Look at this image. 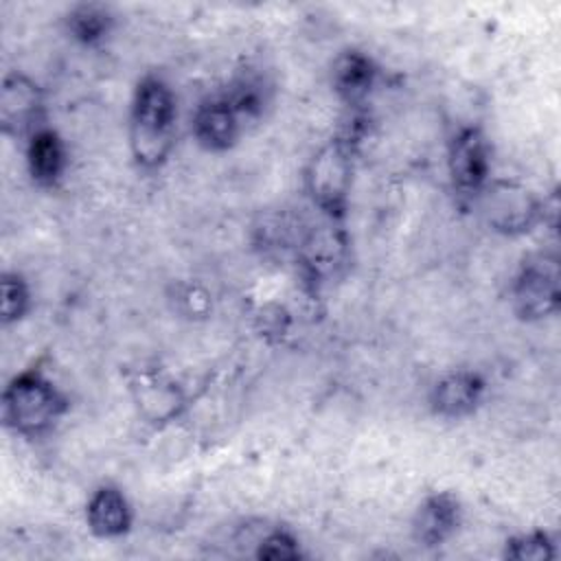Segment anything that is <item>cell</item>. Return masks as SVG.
<instances>
[{
  "instance_id": "17",
  "label": "cell",
  "mask_w": 561,
  "mask_h": 561,
  "mask_svg": "<svg viewBox=\"0 0 561 561\" xmlns=\"http://www.w3.org/2000/svg\"><path fill=\"white\" fill-rule=\"evenodd\" d=\"M256 557L270 559V561H291V559L300 557V548H298V541L289 533L274 530L259 543Z\"/></svg>"
},
{
  "instance_id": "13",
  "label": "cell",
  "mask_w": 561,
  "mask_h": 561,
  "mask_svg": "<svg viewBox=\"0 0 561 561\" xmlns=\"http://www.w3.org/2000/svg\"><path fill=\"white\" fill-rule=\"evenodd\" d=\"M373 81L375 66L366 55L357 50L344 53L333 68V88L348 103L364 101L373 88Z\"/></svg>"
},
{
  "instance_id": "10",
  "label": "cell",
  "mask_w": 561,
  "mask_h": 561,
  "mask_svg": "<svg viewBox=\"0 0 561 561\" xmlns=\"http://www.w3.org/2000/svg\"><path fill=\"white\" fill-rule=\"evenodd\" d=\"M460 524V504L451 493H436L430 495L416 511L412 522V535L419 543L434 548L440 546L445 539Z\"/></svg>"
},
{
  "instance_id": "15",
  "label": "cell",
  "mask_w": 561,
  "mask_h": 561,
  "mask_svg": "<svg viewBox=\"0 0 561 561\" xmlns=\"http://www.w3.org/2000/svg\"><path fill=\"white\" fill-rule=\"evenodd\" d=\"M0 289H2V298H0L2 322L11 324V322L20 320L28 311V305H31L28 285H26V280L20 274L4 272Z\"/></svg>"
},
{
  "instance_id": "2",
  "label": "cell",
  "mask_w": 561,
  "mask_h": 561,
  "mask_svg": "<svg viewBox=\"0 0 561 561\" xmlns=\"http://www.w3.org/2000/svg\"><path fill=\"white\" fill-rule=\"evenodd\" d=\"M66 410L61 392L37 370L15 375L2 392V421L22 436H39Z\"/></svg>"
},
{
  "instance_id": "9",
  "label": "cell",
  "mask_w": 561,
  "mask_h": 561,
  "mask_svg": "<svg viewBox=\"0 0 561 561\" xmlns=\"http://www.w3.org/2000/svg\"><path fill=\"white\" fill-rule=\"evenodd\" d=\"M484 392V381L471 370H454L436 381L432 388V408L447 419H460L471 414Z\"/></svg>"
},
{
  "instance_id": "4",
  "label": "cell",
  "mask_w": 561,
  "mask_h": 561,
  "mask_svg": "<svg viewBox=\"0 0 561 561\" xmlns=\"http://www.w3.org/2000/svg\"><path fill=\"white\" fill-rule=\"evenodd\" d=\"M307 184L313 202L329 215H340L346 206L351 184V158L342 142L327 145L309 164Z\"/></svg>"
},
{
  "instance_id": "6",
  "label": "cell",
  "mask_w": 561,
  "mask_h": 561,
  "mask_svg": "<svg viewBox=\"0 0 561 561\" xmlns=\"http://www.w3.org/2000/svg\"><path fill=\"white\" fill-rule=\"evenodd\" d=\"M447 162L456 191L476 195L489 175V145L484 136L473 127L460 129L449 145Z\"/></svg>"
},
{
  "instance_id": "8",
  "label": "cell",
  "mask_w": 561,
  "mask_h": 561,
  "mask_svg": "<svg viewBox=\"0 0 561 561\" xmlns=\"http://www.w3.org/2000/svg\"><path fill=\"white\" fill-rule=\"evenodd\" d=\"M241 131V116L234 107L221 99L202 103L193 116V134L197 142L208 151H224L234 145Z\"/></svg>"
},
{
  "instance_id": "3",
  "label": "cell",
  "mask_w": 561,
  "mask_h": 561,
  "mask_svg": "<svg viewBox=\"0 0 561 561\" xmlns=\"http://www.w3.org/2000/svg\"><path fill=\"white\" fill-rule=\"evenodd\" d=\"M559 263L552 256L528 261L513 285V305L519 318L537 320L559 307Z\"/></svg>"
},
{
  "instance_id": "14",
  "label": "cell",
  "mask_w": 561,
  "mask_h": 561,
  "mask_svg": "<svg viewBox=\"0 0 561 561\" xmlns=\"http://www.w3.org/2000/svg\"><path fill=\"white\" fill-rule=\"evenodd\" d=\"M66 26L75 39L83 44H94L107 35L112 26V15L101 4H79L68 13Z\"/></svg>"
},
{
  "instance_id": "1",
  "label": "cell",
  "mask_w": 561,
  "mask_h": 561,
  "mask_svg": "<svg viewBox=\"0 0 561 561\" xmlns=\"http://www.w3.org/2000/svg\"><path fill=\"white\" fill-rule=\"evenodd\" d=\"M175 125V99L158 77H145L134 94L129 118V145L142 167H158L171 151Z\"/></svg>"
},
{
  "instance_id": "12",
  "label": "cell",
  "mask_w": 561,
  "mask_h": 561,
  "mask_svg": "<svg viewBox=\"0 0 561 561\" xmlns=\"http://www.w3.org/2000/svg\"><path fill=\"white\" fill-rule=\"evenodd\" d=\"M26 164L31 178L42 186H53L66 171V147L57 131L42 127L26 142Z\"/></svg>"
},
{
  "instance_id": "7",
  "label": "cell",
  "mask_w": 561,
  "mask_h": 561,
  "mask_svg": "<svg viewBox=\"0 0 561 561\" xmlns=\"http://www.w3.org/2000/svg\"><path fill=\"white\" fill-rule=\"evenodd\" d=\"M478 193L482 195V210L486 213L489 224L497 230H524L533 224V217L537 215V204L530 193L515 184H484Z\"/></svg>"
},
{
  "instance_id": "5",
  "label": "cell",
  "mask_w": 561,
  "mask_h": 561,
  "mask_svg": "<svg viewBox=\"0 0 561 561\" xmlns=\"http://www.w3.org/2000/svg\"><path fill=\"white\" fill-rule=\"evenodd\" d=\"M44 101L37 83L22 72H7L0 88V125L15 138H31L42 129Z\"/></svg>"
},
{
  "instance_id": "11",
  "label": "cell",
  "mask_w": 561,
  "mask_h": 561,
  "mask_svg": "<svg viewBox=\"0 0 561 561\" xmlns=\"http://www.w3.org/2000/svg\"><path fill=\"white\" fill-rule=\"evenodd\" d=\"M88 526L99 537H118L129 530L131 508L123 491L116 486H101L92 493L85 508Z\"/></svg>"
},
{
  "instance_id": "16",
  "label": "cell",
  "mask_w": 561,
  "mask_h": 561,
  "mask_svg": "<svg viewBox=\"0 0 561 561\" xmlns=\"http://www.w3.org/2000/svg\"><path fill=\"white\" fill-rule=\"evenodd\" d=\"M506 557L517 561H539L552 557V543L543 533H530L522 535L517 539H511L506 543Z\"/></svg>"
}]
</instances>
